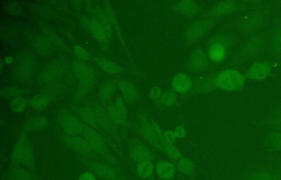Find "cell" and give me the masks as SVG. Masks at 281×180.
Returning <instances> with one entry per match:
<instances>
[{
    "mask_svg": "<svg viewBox=\"0 0 281 180\" xmlns=\"http://www.w3.org/2000/svg\"><path fill=\"white\" fill-rule=\"evenodd\" d=\"M8 12L12 15H23V8L20 4L16 2H12L8 4L7 8Z\"/></svg>",
    "mask_w": 281,
    "mask_h": 180,
    "instance_id": "836d02e7",
    "label": "cell"
},
{
    "mask_svg": "<svg viewBox=\"0 0 281 180\" xmlns=\"http://www.w3.org/2000/svg\"><path fill=\"white\" fill-rule=\"evenodd\" d=\"M130 154L132 158L140 163L146 160H150L152 157L150 151L140 144H135L132 145Z\"/></svg>",
    "mask_w": 281,
    "mask_h": 180,
    "instance_id": "ac0fdd59",
    "label": "cell"
},
{
    "mask_svg": "<svg viewBox=\"0 0 281 180\" xmlns=\"http://www.w3.org/2000/svg\"><path fill=\"white\" fill-rule=\"evenodd\" d=\"M163 102L168 105H171L175 101L174 94L171 93H166L163 96Z\"/></svg>",
    "mask_w": 281,
    "mask_h": 180,
    "instance_id": "74e56055",
    "label": "cell"
},
{
    "mask_svg": "<svg viewBox=\"0 0 281 180\" xmlns=\"http://www.w3.org/2000/svg\"><path fill=\"white\" fill-rule=\"evenodd\" d=\"M61 137L62 142L66 148L75 153L87 155L94 154L84 137L65 134L62 135Z\"/></svg>",
    "mask_w": 281,
    "mask_h": 180,
    "instance_id": "5b68a950",
    "label": "cell"
},
{
    "mask_svg": "<svg viewBox=\"0 0 281 180\" xmlns=\"http://www.w3.org/2000/svg\"><path fill=\"white\" fill-rule=\"evenodd\" d=\"M50 97L46 94H37L30 102V106L37 111L44 110L50 103Z\"/></svg>",
    "mask_w": 281,
    "mask_h": 180,
    "instance_id": "603a6c76",
    "label": "cell"
},
{
    "mask_svg": "<svg viewBox=\"0 0 281 180\" xmlns=\"http://www.w3.org/2000/svg\"><path fill=\"white\" fill-rule=\"evenodd\" d=\"M41 27L42 32L44 33V34L52 45L58 47L61 50H65L66 49V46L63 41L60 39L59 35L51 27L45 25H42Z\"/></svg>",
    "mask_w": 281,
    "mask_h": 180,
    "instance_id": "7402d4cb",
    "label": "cell"
},
{
    "mask_svg": "<svg viewBox=\"0 0 281 180\" xmlns=\"http://www.w3.org/2000/svg\"><path fill=\"white\" fill-rule=\"evenodd\" d=\"M64 72L63 65L59 62H54L46 66L39 74V82L49 83L60 77Z\"/></svg>",
    "mask_w": 281,
    "mask_h": 180,
    "instance_id": "9c48e42d",
    "label": "cell"
},
{
    "mask_svg": "<svg viewBox=\"0 0 281 180\" xmlns=\"http://www.w3.org/2000/svg\"><path fill=\"white\" fill-rule=\"evenodd\" d=\"M82 134L94 153L112 161V155L107 148L102 136L94 128L84 125Z\"/></svg>",
    "mask_w": 281,
    "mask_h": 180,
    "instance_id": "6da1fadb",
    "label": "cell"
},
{
    "mask_svg": "<svg viewBox=\"0 0 281 180\" xmlns=\"http://www.w3.org/2000/svg\"><path fill=\"white\" fill-rule=\"evenodd\" d=\"M175 134L178 137H183L185 135V130L183 127H179L176 129Z\"/></svg>",
    "mask_w": 281,
    "mask_h": 180,
    "instance_id": "b9f144b4",
    "label": "cell"
},
{
    "mask_svg": "<svg viewBox=\"0 0 281 180\" xmlns=\"http://www.w3.org/2000/svg\"><path fill=\"white\" fill-rule=\"evenodd\" d=\"M156 171L160 178L170 180L174 177L176 170L172 163L163 161L157 164Z\"/></svg>",
    "mask_w": 281,
    "mask_h": 180,
    "instance_id": "d6986e66",
    "label": "cell"
},
{
    "mask_svg": "<svg viewBox=\"0 0 281 180\" xmlns=\"http://www.w3.org/2000/svg\"><path fill=\"white\" fill-rule=\"evenodd\" d=\"M79 115L88 126L93 128L98 127L96 113L93 107L85 106L81 108Z\"/></svg>",
    "mask_w": 281,
    "mask_h": 180,
    "instance_id": "ffe728a7",
    "label": "cell"
},
{
    "mask_svg": "<svg viewBox=\"0 0 281 180\" xmlns=\"http://www.w3.org/2000/svg\"><path fill=\"white\" fill-rule=\"evenodd\" d=\"M24 93L23 90L17 87L4 88L1 91V96L3 99H13L21 97Z\"/></svg>",
    "mask_w": 281,
    "mask_h": 180,
    "instance_id": "1f68e13d",
    "label": "cell"
},
{
    "mask_svg": "<svg viewBox=\"0 0 281 180\" xmlns=\"http://www.w3.org/2000/svg\"><path fill=\"white\" fill-rule=\"evenodd\" d=\"M93 107L95 113H96L97 126L107 131H111L113 130V122L109 118L108 113L104 111L103 109L99 106L97 104H95Z\"/></svg>",
    "mask_w": 281,
    "mask_h": 180,
    "instance_id": "2e32d148",
    "label": "cell"
},
{
    "mask_svg": "<svg viewBox=\"0 0 281 180\" xmlns=\"http://www.w3.org/2000/svg\"><path fill=\"white\" fill-rule=\"evenodd\" d=\"M11 110L16 113H21L25 111L27 108V102L22 97L14 98L10 103Z\"/></svg>",
    "mask_w": 281,
    "mask_h": 180,
    "instance_id": "f1b7e54d",
    "label": "cell"
},
{
    "mask_svg": "<svg viewBox=\"0 0 281 180\" xmlns=\"http://www.w3.org/2000/svg\"><path fill=\"white\" fill-rule=\"evenodd\" d=\"M73 72L85 91L91 89L94 84V74L93 68L82 60H76L73 64Z\"/></svg>",
    "mask_w": 281,
    "mask_h": 180,
    "instance_id": "3957f363",
    "label": "cell"
},
{
    "mask_svg": "<svg viewBox=\"0 0 281 180\" xmlns=\"http://www.w3.org/2000/svg\"><path fill=\"white\" fill-rule=\"evenodd\" d=\"M59 122L62 129L66 135H79L83 132L84 125L72 115L63 113L60 115Z\"/></svg>",
    "mask_w": 281,
    "mask_h": 180,
    "instance_id": "8992f818",
    "label": "cell"
},
{
    "mask_svg": "<svg viewBox=\"0 0 281 180\" xmlns=\"http://www.w3.org/2000/svg\"><path fill=\"white\" fill-rule=\"evenodd\" d=\"M206 56L200 52L198 54H195L192 59V67L196 70H201L206 65Z\"/></svg>",
    "mask_w": 281,
    "mask_h": 180,
    "instance_id": "d6a6232c",
    "label": "cell"
},
{
    "mask_svg": "<svg viewBox=\"0 0 281 180\" xmlns=\"http://www.w3.org/2000/svg\"><path fill=\"white\" fill-rule=\"evenodd\" d=\"M165 139L168 143H172L175 140L176 135L172 131H166L164 134Z\"/></svg>",
    "mask_w": 281,
    "mask_h": 180,
    "instance_id": "60d3db41",
    "label": "cell"
},
{
    "mask_svg": "<svg viewBox=\"0 0 281 180\" xmlns=\"http://www.w3.org/2000/svg\"><path fill=\"white\" fill-rule=\"evenodd\" d=\"M90 30L91 31L93 35L101 44L103 50H107L109 44L108 36L105 30L95 19H93L91 20Z\"/></svg>",
    "mask_w": 281,
    "mask_h": 180,
    "instance_id": "4fadbf2b",
    "label": "cell"
},
{
    "mask_svg": "<svg viewBox=\"0 0 281 180\" xmlns=\"http://www.w3.org/2000/svg\"><path fill=\"white\" fill-rule=\"evenodd\" d=\"M225 54V47L220 44L212 45L209 51L211 59L216 62H219L224 59Z\"/></svg>",
    "mask_w": 281,
    "mask_h": 180,
    "instance_id": "cb8c5ba5",
    "label": "cell"
},
{
    "mask_svg": "<svg viewBox=\"0 0 281 180\" xmlns=\"http://www.w3.org/2000/svg\"><path fill=\"white\" fill-rule=\"evenodd\" d=\"M165 153L168 154L170 157L173 159H179L181 157V154L179 151L174 146L170 143H167L164 146Z\"/></svg>",
    "mask_w": 281,
    "mask_h": 180,
    "instance_id": "e575fe53",
    "label": "cell"
},
{
    "mask_svg": "<svg viewBox=\"0 0 281 180\" xmlns=\"http://www.w3.org/2000/svg\"><path fill=\"white\" fill-rule=\"evenodd\" d=\"M154 172L153 164L150 160L142 161L138 166L137 172L142 178H148L152 176Z\"/></svg>",
    "mask_w": 281,
    "mask_h": 180,
    "instance_id": "4316f807",
    "label": "cell"
},
{
    "mask_svg": "<svg viewBox=\"0 0 281 180\" xmlns=\"http://www.w3.org/2000/svg\"><path fill=\"white\" fill-rule=\"evenodd\" d=\"M116 91L115 84L111 80L106 79L100 84L98 95L100 100L103 103L110 101Z\"/></svg>",
    "mask_w": 281,
    "mask_h": 180,
    "instance_id": "9a60e30c",
    "label": "cell"
},
{
    "mask_svg": "<svg viewBox=\"0 0 281 180\" xmlns=\"http://www.w3.org/2000/svg\"><path fill=\"white\" fill-rule=\"evenodd\" d=\"M74 51L76 55L82 61H87L90 59V55L88 52L82 47L75 46L74 47Z\"/></svg>",
    "mask_w": 281,
    "mask_h": 180,
    "instance_id": "d590c367",
    "label": "cell"
},
{
    "mask_svg": "<svg viewBox=\"0 0 281 180\" xmlns=\"http://www.w3.org/2000/svg\"><path fill=\"white\" fill-rule=\"evenodd\" d=\"M96 61L99 67L106 73L117 74L121 72V69L119 67V66L110 60L102 58H96Z\"/></svg>",
    "mask_w": 281,
    "mask_h": 180,
    "instance_id": "d4e9b609",
    "label": "cell"
},
{
    "mask_svg": "<svg viewBox=\"0 0 281 180\" xmlns=\"http://www.w3.org/2000/svg\"><path fill=\"white\" fill-rule=\"evenodd\" d=\"M88 167L98 177L106 180H118L115 170L109 166L94 161L87 162Z\"/></svg>",
    "mask_w": 281,
    "mask_h": 180,
    "instance_id": "30bf717a",
    "label": "cell"
},
{
    "mask_svg": "<svg viewBox=\"0 0 281 180\" xmlns=\"http://www.w3.org/2000/svg\"><path fill=\"white\" fill-rule=\"evenodd\" d=\"M36 69V61L28 54H23L17 60L15 75L18 80L26 81L34 74Z\"/></svg>",
    "mask_w": 281,
    "mask_h": 180,
    "instance_id": "277c9868",
    "label": "cell"
},
{
    "mask_svg": "<svg viewBox=\"0 0 281 180\" xmlns=\"http://www.w3.org/2000/svg\"><path fill=\"white\" fill-rule=\"evenodd\" d=\"M10 177L12 180H35L30 173L22 169L13 170L10 173Z\"/></svg>",
    "mask_w": 281,
    "mask_h": 180,
    "instance_id": "f546056e",
    "label": "cell"
},
{
    "mask_svg": "<svg viewBox=\"0 0 281 180\" xmlns=\"http://www.w3.org/2000/svg\"><path fill=\"white\" fill-rule=\"evenodd\" d=\"M245 78L235 70H227L218 75L216 80L217 86L225 91H235L244 86Z\"/></svg>",
    "mask_w": 281,
    "mask_h": 180,
    "instance_id": "7a4b0ae2",
    "label": "cell"
},
{
    "mask_svg": "<svg viewBox=\"0 0 281 180\" xmlns=\"http://www.w3.org/2000/svg\"><path fill=\"white\" fill-rule=\"evenodd\" d=\"M249 180H281L269 173H260L255 174Z\"/></svg>",
    "mask_w": 281,
    "mask_h": 180,
    "instance_id": "8d00e7d4",
    "label": "cell"
},
{
    "mask_svg": "<svg viewBox=\"0 0 281 180\" xmlns=\"http://www.w3.org/2000/svg\"><path fill=\"white\" fill-rule=\"evenodd\" d=\"M80 21L81 24L83 25V26L90 30V24H91V20H90L89 19L85 16H83L80 18Z\"/></svg>",
    "mask_w": 281,
    "mask_h": 180,
    "instance_id": "ab89813d",
    "label": "cell"
},
{
    "mask_svg": "<svg viewBox=\"0 0 281 180\" xmlns=\"http://www.w3.org/2000/svg\"><path fill=\"white\" fill-rule=\"evenodd\" d=\"M178 167L181 172L188 175H191L194 170L193 163L187 158L181 159L178 164Z\"/></svg>",
    "mask_w": 281,
    "mask_h": 180,
    "instance_id": "4dcf8cb0",
    "label": "cell"
},
{
    "mask_svg": "<svg viewBox=\"0 0 281 180\" xmlns=\"http://www.w3.org/2000/svg\"><path fill=\"white\" fill-rule=\"evenodd\" d=\"M5 61L7 63L10 64L12 63L13 59L11 57H7Z\"/></svg>",
    "mask_w": 281,
    "mask_h": 180,
    "instance_id": "7bdbcfd3",
    "label": "cell"
},
{
    "mask_svg": "<svg viewBox=\"0 0 281 180\" xmlns=\"http://www.w3.org/2000/svg\"><path fill=\"white\" fill-rule=\"evenodd\" d=\"M78 180H97V179L93 173L85 172L80 175Z\"/></svg>",
    "mask_w": 281,
    "mask_h": 180,
    "instance_id": "f35d334b",
    "label": "cell"
},
{
    "mask_svg": "<svg viewBox=\"0 0 281 180\" xmlns=\"http://www.w3.org/2000/svg\"><path fill=\"white\" fill-rule=\"evenodd\" d=\"M31 46L36 53L43 56H49L53 53V46L44 35L35 34L31 40Z\"/></svg>",
    "mask_w": 281,
    "mask_h": 180,
    "instance_id": "ba28073f",
    "label": "cell"
},
{
    "mask_svg": "<svg viewBox=\"0 0 281 180\" xmlns=\"http://www.w3.org/2000/svg\"><path fill=\"white\" fill-rule=\"evenodd\" d=\"M271 70V66L268 63H256L251 66L248 76L253 79L261 80L268 77Z\"/></svg>",
    "mask_w": 281,
    "mask_h": 180,
    "instance_id": "7c38bea8",
    "label": "cell"
},
{
    "mask_svg": "<svg viewBox=\"0 0 281 180\" xmlns=\"http://www.w3.org/2000/svg\"><path fill=\"white\" fill-rule=\"evenodd\" d=\"M119 84L125 100L128 102L134 101L136 98L134 87L131 84L125 81L120 82Z\"/></svg>",
    "mask_w": 281,
    "mask_h": 180,
    "instance_id": "484cf974",
    "label": "cell"
},
{
    "mask_svg": "<svg viewBox=\"0 0 281 180\" xmlns=\"http://www.w3.org/2000/svg\"><path fill=\"white\" fill-rule=\"evenodd\" d=\"M173 87L176 91L185 93L191 87L192 82L187 75L180 74L176 76L173 80Z\"/></svg>",
    "mask_w": 281,
    "mask_h": 180,
    "instance_id": "44dd1931",
    "label": "cell"
},
{
    "mask_svg": "<svg viewBox=\"0 0 281 180\" xmlns=\"http://www.w3.org/2000/svg\"><path fill=\"white\" fill-rule=\"evenodd\" d=\"M28 140L25 133L21 134L18 137L16 143L14 145L11 154V162L14 165L23 164V156Z\"/></svg>",
    "mask_w": 281,
    "mask_h": 180,
    "instance_id": "8fae6325",
    "label": "cell"
},
{
    "mask_svg": "<svg viewBox=\"0 0 281 180\" xmlns=\"http://www.w3.org/2000/svg\"><path fill=\"white\" fill-rule=\"evenodd\" d=\"M107 113L112 122L115 124L120 125L125 121L126 114V108L121 99L117 98L115 102L109 104Z\"/></svg>",
    "mask_w": 281,
    "mask_h": 180,
    "instance_id": "52a82bcc",
    "label": "cell"
},
{
    "mask_svg": "<svg viewBox=\"0 0 281 180\" xmlns=\"http://www.w3.org/2000/svg\"><path fill=\"white\" fill-rule=\"evenodd\" d=\"M93 12L94 19L96 20L100 25L105 30L108 37L112 36V27L111 26V21L109 20L105 12L99 7L96 6L93 8Z\"/></svg>",
    "mask_w": 281,
    "mask_h": 180,
    "instance_id": "e0dca14e",
    "label": "cell"
},
{
    "mask_svg": "<svg viewBox=\"0 0 281 180\" xmlns=\"http://www.w3.org/2000/svg\"><path fill=\"white\" fill-rule=\"evenodd\" d=\"M48 125L49 121L46 117L35 116L27 121L23 129L27 132H37L45 129Z\"/></svg>",
    "mask_w": 281,
    "mask_h": 180,
    "instance_id": "5bb4252c",
    "label": "cell"
},
{
    "mask_svg": "<svg viewBox=\"0 0 281 180\" xmlns=\"http://www.w3.org/2000/svg\"><path fill=\"white\" fill-rule=\"evenodd\" d=\"M35 157L34 151L30 142L28 141L23 156V164L28 167H32L34 164Z\"/></svg>",
    "mask_w": 281,
    "mask_h": 180,
    "instance_id": "83f0119b",
    "label": "cell"
}]
</instances>
